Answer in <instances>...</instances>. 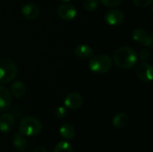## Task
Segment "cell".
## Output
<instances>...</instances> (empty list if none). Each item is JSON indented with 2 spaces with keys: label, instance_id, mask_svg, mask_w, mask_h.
<instances>
[{
  "label": "cell",
  "instance_id": "6da1fadb",
  "mask_svg": "<svg viewBox=\"0 0 153 152\" xmlns=\"http://www.w3.org/2000/svg\"><path fill=\"white\" fill-rule=\"evenodd\" d=\"M115 64L123 69H131L137 64V54L131 47H121L114 54Z\"/></svg>",
  "mask_w": 153,
  "mask_h": 152
},
{
  "label": "cell",
  "instance_id": "7a4b0ae2",
  "mask_svg": "<svg viewBox=\"0 0 153 152\" xmlns=\"http://www.w3.org/2000/svg\"><path fill=\"white\" fill-rule=\"evenodd\" d=\"M18 74V67L16 64L9 59H0V83L6 84L13 81Z\"/></svg>",
  "mask_w": 153,
  "mask_h": 152
},
{
  "label": "cell",
  "instance_id": "3957f363",
  "mask_svg": "<svg viewBox=\"0 0 153 152\" xmlns=\"http://www.w3.org/2000/svg\"><path fill=\"white\" fill-rule=\"evenodd\" d=\"M89 68L98 74H104L112 68V60L107 55H97L91 56L89 61Z\"/></svg>",
  "mask_w": 153,
  "mask_h": 152
},
{
  "label": "cell",
  "instance_id": "277c9868",
  "mask_svg": "<svg viewBox=\"0 0 153 152\" xmlns=\"http://www.w3.org/2000/svg\"><path fill=\"white\" fill-rule=\"evenodd\" d=\"M42 130L41 122L33 116L24 117L19 125V133L24 136H36Z\"/></svg>",
  "mask_w": 153,
  "mask_h": 152
},
{
  "label": "cell",
  "instance_id": "5b68a950",
  "mask_svg": "<svg viewBox=\"0 0 153 152\" xmlns=\"http://www.w3.org/2000/svg\"><path fill=\"white\" fill-rule=\"evenodd\" d=\"M136 74L141 81L151 82L153 79L152 66L147 62H142L136 67Z\"/></svg>",
  "mask_w": 153,
  "mask_h": 152
},
{
  "label": "cell",
  "instance_id": "8992f818",
  "mask_svg": "<svg viewBox=\"0 0 153 152\" xmlns=\"http://www.w3.org/2000/svg\"><path fill=\"white\" fill-rule=\"evenodd\" d=\"M57 14L64 21H72L76 17L77 11L72 4L65 2L58 6Z\"/></svg>",
  "mask_w": 153,
  "mask_h": 152
},
{
  "label": "cell",
  "instance_id": "52a82bcc",
  "mask_svg": "<svg viewBox=\"0 0 153 152\" xmlns=\"http://www.w3.org/2000/svg\"><path fill=\"white\" fill-rule=\"evenodd\" d=\"M132 36L136 42L142 44L143 46L152 47V45L153 39L152 34L142 28H136L135 30H134Z\"/></svg>",
  "mask_w": 153,
  "mask_h": 152
},
{
  "label": "cell",
  "instance_id": "ba28073f",
  "mask_svg": "<svg viewBox=\"0 0 153 152\" xmlns=\"http://www.w3.org/2000/svg\"><path fill=\"white\" fill-rule=\"evenodd\" d=\"M125 20L124 13L118 9H110L105 14V21L108 25L117 26L120 25Z\"/></svg>",
  "mask_w": 153,
  "mask_h": 152
},
{
  "label": "cell",
  "instance_id": "9c48e42d",
  "mask_svg": "<svg viewBox=\"0 0 153 152\" xmlns=\"http://www.w3.org/2000/svg\"><path fill=\"white\" fill-rule=\"evenodd\" d=\"M82 103H83V99L82 95L77 92H72L68 94L64 101L65 107L72 110L78 109L82 105Z\"/></svg>",
  "mask_w": 153,
  "mask_h": 152
},
{
  "label": "cell",
  "instance_id": "30bf717a",
  "mask_svg": "<svg viewBox=\"0 0 153 152\" xmlns=\"http://www.w3.org/2000/svg\"><path fill=\"white\" fill-rule=\"evenodd\" d=\"M14 125V117L9 114L5 113L0 116V132L6 133H9Z\"/></svg>",
  "mask_w": 153,
  "mask_h": 152
},
{
  "label": "cell",
  "instance_id": "8fae6325",
  "mask_svg": "<svg viewBox=\"0 0 153 152\" xmlns=\"http://www.w3.org/2000/svg\"><path fill=\"white\" fill-rule=\"evenodd\" d=\"M21 13L25 18L29 19V20H33V19H36L39 17V9L37 5L29 3V4H25L22 6Z\"/></svg>",
  "mask_w": 153,
  "mask_h": 152
},
{
  "label": "cell",
  "instance_id": "7c38bea8",
  "mask_svg": "<svg viewBox=\"0 0 153 152\" xmlns=\"http://www.w3.org/2000/svg\"><path fill=\"white\" fill-rule=\"evenodd\" d=\"M13 144L15 148L20 152L26 151L29 148V142L24 135H22L21 133H15L13 137Z\"/></svg>",
  "mask_w": 153,
  "mask_h": 152
},
{
  "label": "cell",
  "instance_id": "4fadbf2b",
  "mask_svg": "<svg viewBox=\"0 0 153 152\" xmlns=\"http://www.w3.org/2000/svg\"><path fill=\"white\" fill-rule=\"evenodd\" d=\"M11 95L9 90L3 86H0V112L7 111L11 106Z\"/></svg>",
  "mask_w": 153,
  "mask_h": 152
},
{
  "label": "cell",
  "instance_id": "5bb4252c",
  "mask_svg": "<svg viewBox=\"0 0 153 152\" xmlns=\"http://www.w3.org/2000/svg\"><path fill=\"white\" fill-rule=\"evenodd\" d=\"M74 54L78 58L88 59L93 56V49L85 44H80L74 48Z\"/></svg>",
  "mask_w": 153,
  "mask_h": 152
},
{
  "label": "cell",
  "instance_id": "9a60e30c",
  "mask_svg": "<svg viewBox=\"0 0 153 152\" xmlns=\"http://www.w3.org/2000/svg\"><path fill=\"white\" fill-rule=\"evenodd\" d=\"M10 91H11V94L13 97H15L17 99H20V98H22V97H23L25 95V93H26V86L22 82L15 81L11 85Z\"/></svg>",
  "mask_w": 153,
  "mask_h": 152
},
{
  "label": "cell",
  "instance_id": "2e32d148",
  "mask_svg": "<svg viewBox=\"0 0 153 152\" xmlns=\"http://www.w3.org/2000/svg\"><path fill=\"white\" fill-rule=\"evenodd\" d=\"M129 123V116L126 113H118L112 120V125L116 129L125 128Z\"/></svg>",
  "mask_w": 153,
  "mask_h": 152
},
{
  "label": "cell",
  "instance_id": "e0dca14e",
  "mask_svg": "<svg viewBox=\"0 0 153 152\" xmlns=\"http://www.w3.org/2000/svg\"><path fill=\"white\" fill-rule=\"evenodd\" d=\"M60 135L66 141H72L74 137V127L71 124H64L59 128Z\"/></svg>",
  "mask_w": 153,
  "mask_h": 152
},
{
  "label": "cell",
  "instance_id": "ac0fdd59",
  "mask_svg": "<svg viewBox=\"0 0 153 152\" xmlns=\"http://www.w3.org/2000/svg\"><path fill=\"white\" fill-rule=\"evenodd\" d=\"M54 152H74L72 145L67 142H59L54 149Z\"/></svg>",
  "mask_w": 153,
  "mask_h": 152
},
{
  "label": "cell",
  "instance_id": "d6986e66",
  "mask_svg": "<svg viewBox=\"0 0 153 152\" xmlns=\"http://www.w3.org/2000/svg\"><path fill=\"white\" fill-rule=\"evenodd\" d=\"M100 4V0H85L83 2V7L88 12L95 11Z\"/></svg>",
  "mask_w": 153,
  "mask_h": 152
},
{
  "label": "cell",
  "instance_id": "ffe728a7",
  "mask_svg": "<svg viewBox=\"0 0 153 152\" xmlns=\"http://www.w3.org/2000/svg\"><path fill=\"white\" fill-rule=\"evenodd\" d=\"M104 5L110 7V8H115L117 7L118 5L121 4L123 0H100Z\"/></svg>",
  "mask_w": 153,
  "mask_h": 152
},
{
  "label": "cell",
  "instance_id": "44dd1931",
  "mask_svg": "<svg viewBox=\"0 0 153 152\" xmlns=\"http://www.w3.org/2000/svg\"><path fill=\"white\" fill-rule=\"evenodd\" d=\"M137 57L142 62H147L150 59V57H151V53L147 49H142V50H140L139 54L137 55Z\"/></svg>",
  "mask_w": 153,
  "mask_h": 152
},
{
  "label": "cell",
  "instance_id": "7402d4cb",
  "mask_svg": "<svg viewBox=\"0 0 153 152\" xmlns=\"http://www.w3.org/2000/svg\"><path fill=\"white\" fill-rule=\"evenodd\" d=\"M153 0H134V4L139 8H145L152 4Z\"/></svg>",
  "mask_w": 153,
  "mask_h": 152
},
{
  "label": "cell",
  "instance_id": "603a6c76",
  "mask_svg": "<svg viewBox=\"0 0 153 152\" xmlns=\"http://www.w3.org/2000/svg\"><path fill=\"white\" fill-rule=\"evenodd\" d=\"M55 115L57 118H64L67 115V110H66V108L65 107H59L56 108V112H55Z\"/></svg>",
  "mask_w": 153,
  "mask_h": 152
},
{
  "label": "cell",
  "instance_id": "cb8c5ba5",
  "mask_svg": "<svg viewBox=\"0 0 153 152\" xmlns=\"http://www.w3.org/2000/svg\"><path fill=\"white\" fill-rule=\"evenodd\" d=\"M33 152H48V151L43 146H38L34 149Z\"/></svg>",
  "mask_w": 153,
  "mask_h": 152
},
{
  "label": "cell",
  "instance_id": "d4e9b609",
  "mask_svg": "<svg viewBox=\"0 0 153 152\" xmlns=\"http://www.w3.org/2000/svg\"><path fill=\"white\" fill-rule=\"evenodd\" d=\"M60 1H63V2L65 3V2H68V1H70V0H60Z\"/></svg>",
  "mask_w": 153,
  "mask_h": 152
}]
</instances>
